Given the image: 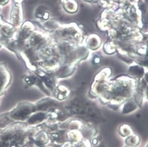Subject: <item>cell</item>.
<instances>
[{
	"label": "cell",
	"mask_w": 148,
	"mask_h": 147,
	"mask_svg": "<svg viewBox=\"0 0 148 147\" xmlns=\"http://www.w3.org/2000/svg\"><path fill=\"white\" fill-rule=\"evenodd\" d=\"M45 117V116L43 113H37L30 118L28 120V122L31 124L38 123L42 121L44 119Z\"/></svg>",
	"instance_id": "5b68a950"
},
{
	"label": "cell",
	"mask_w": 148,
	"mask_h": 147,
	"mask_svg": "<svg viewBox=\"0 0 148 147\" xmlns=\"http://www.w3.org/2000/svg\"><path fill=\"white\" fill-rule=\"evenodd\" d=\"M114 95L123 96L127 93V88L124 85H119L114 89Z\"/></svg>",
	"instance_id": "8992f818"
},
{
	"label": "cell",
	"mask_w": 148,
	"mask_h": 147,
	"mask_svg": "<svg viewBox=\"0 0 148 147\" xmlns=\"http://www.w3.org/2000/svg\"><path fill=\"white\" fill-rule=\"evenodd\" d=\"M131 71L135 75L141 76L143 74V69L138 66H134L131 68Z\"/></svg>",
	"instance_id": "52a82bcc"
},
{
	"label": "cell",
	"mask_w": 148,
	"mask_h": 147,
	"mask_svg": "<svg viewBox=\"0 0 148 147\" xmlns=\"http://www.w3.org/2000/svg\"><path fill=\"white\" fill-rule=\"evenodd\" d=\"M34 108L28 103H23L18 105L12 114V117L17 120H24L33 111Z\"/></svg>",
	"instance_id": "6da1fadb"
},
{
	"label": "cell",
	"mask_w": 148,
	"mask_h": 147,
	"mask_svg": "<svg viewBox=\"0 0 148 147\" xmlns=\"http://www.w3.org/2000/svg\"><path fill=\"white\" fill-rule=\"evenodd\" d=\"M2 32L3 34L7 37H10L12 34V31L8 28L3 29Z\"/></svg>",
	"instance_id": "9c48e42d"
},
{
	"label": "cell",
	"mask_w": 148,
	"mask_h": 147,
	"mask_svg": "<svg viewBox=\"0 0 148 147\" xmlns=\"http://www.w3.org/2000/svg\"><path fill=\"white\" fill-rule=\"evenodd\" d=\"M118 35L120 38H125L128 35L129 31V29L126 25H121L119 27L117 30Z\"/></svg>",
	"instance_id": "277c9868"
},
{
	"label": "cell",
	"mask_w": 148,
	"mask_h": 147,
	"mask_svg": "<svg viewBox=\"0 0 148 147\" xmlns=\"http://www.w3.org/2000/svg\"><path fill=\"white\" fill-rule=\"evenodd\" d=\"M135 105L134 104L131 102L127 103V105H125V108H124V110L127 112L132 111L133 110L135 109Z\"/></svg>",
	"instance_id": "ba28073f"
},
{
	"label": "cell",
	"mask_w": 148,
	"mask_h": 147,
	"mask_svg": "<svg viewBox=\"0 0 148 147\" xmlns=\"http://www.w3.org/2000/svg\"><path fill=\"white\" fill-rule=\"evenodd\" d=\"M5 0H0V3H1V2H3Z\"/></svg>",
	"instance_id": "30bf717a"
},
{
	"label": "cell",
	"mask_w": 148,
	"mask_h": 147,
	"mask_svg": "<svg viewBox=\"0 0 148 147\" xmlns=\"http://www.w3.org/2000/svg\"><path fill=\"white\" fill-rule=\"evenodd\" d=\"M31 44L33 47H41L43 44L44 40L38 35H34L31 38Z\"/></svg>",
	"instance_id": "3957f363"
},
{
	"label": "cell",
	"mask_w": 148,
	"mask_h": 147,
	"mask_svg": "<svg viewBox=\"0 0 148 147\" xmlns=\"http://www.w3.org/2000/svg\"><path fill=\"white\" fill-rule=\"evenodd\" d=\"M10 79L8 72L3 66H0V95L8 85Z\"/></svg>",
	"instance_id": "7a4b0ae2"
}]
</instances>
